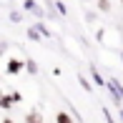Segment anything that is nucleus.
<instances>
[{
	"label": "nucleus",
	"mask_w": 123,
	"mask_h": 123,
	"mask_svg": "<svg viewBox=\"0 0 123 123\" xmlns=\"http://www.w3.org/2000/svg\"><path fill=\"white\" fill-rule=\"evenodd\" d=\"M20 70H23V63H20V60H10L8 63V73H20Z\"/></svg>",
	"instance_id": "nucleus-1"
},
{
	"label": "nucleus",
	"mask_w": 123,
	"mask_h": 123,
	"mask_svg": "<svg viewBox=\"0 0 123 123\" xmlns=\"http://www.w3.org/2000/svg\"><path fill=\"white\" fill-rule=\"evenodd\" d=\"M111 91H113V96H116V98H118V100L123 98V88L118 86V80H111Z\"/></svg>",
	"instance_id": "nucleus-2"
},
{
	"label": "nucleus",
	"mask_w": 123,
	"mask_h": 123,
	"mask_svg": "<svg viewBox=\"0 0 123 123\" xmlns=\"http://www.w3.org/2000/svg\"><path fill=\"white\" fill-rule=\"evenodd\" d=\"M13 103H15L13 96H10V98H8V96H0V108H10Z\"/></svg>",
	"instance_id": "nucleus-3"
},
{
	"label": "nucleus",
	"mask_w": 123,
	"mask_h": 123,
	"mask_svg": "<svg viewBox=\"0 0 123 123\" xmlns=\"http://www.w3.org/2000/svg\"><path fill=\"white\" fill-rule=\"evenodd\" d=\"M25 8H28V10H33V13H35V15H43V10L38 8V5L33 3V0H28V3H25Z\"/></svg>",
	"instance_id": "nucleus-4"
},
{
	"label": "nucleus",
	"mask_w": 123,
	"mask_h": 123,
	"mask_svg": "<svg viewBox=\"0 0 123 123\" xmlns=\"http://www.w3.org/2000/svg\"><path fill=\"white\" fill-rule=\"evenodd\" d=\"M55 123H73V121H70L68 113H58V116H55Z\"/></svg>",
	"instance_id": "nucleus-5"
},
{
	"label": "nucleus",
	"mask_w": 123,
	"mask_h": 123,
	"mask_svg": "<svg viewBox=\"0 0 123 123\" xmlns=\"http://www.w3.org/2000/svg\"><path fill=\"white\" fill-rule=\"evenodd\" d=\"M28 123H43V116H38V113H28Z\"/></svg>",
	"instance_id": "nucleus-6"
},
{
	"label": "nucleus",
	"mask_w": 123,
	"mask_h": 123,
	"mask_svg": "<svg viewBox=\"0 0 123 123\" xmlns=\"http://www.w3.org/2000/svg\"><path fill=\"white\" fill-rule=\"evenodd\" d=\"M78 80H80V86H83V88H86V91H91V83H88V80H86V78H83V75H80V78H78Z\"/></svg>",
	"instance_id": "nucleus-7"
},
{
	"label": "nucleus",
	"mask_w": 123,
	"mask_h": 123,
	"mask_svg": "<svg viewBox=\"0 0 123 123\" xmlns=\"http://www.w3.org/2000/svg\"><path fill=\"white\" fill-rule=\"evenodd\" d=\"M98 5H100V10H108V8H111L108 0H98Z\"/></svg>",
	"instance_id": "nucleus-8"
},
{
	"label": "nucleus",
	"mask_w": 123,
	"mask_h": 123,
	"mask_svg": "<svg viewBox=\"0 0 123 123\" xmlns=\"http://www.w3.org/2000/svg\"><path fill=\"white\" fill-rule=\"evenodd\" d=\"M55 8H58V13H60V15H65V5H63V3H55Z\"/></svg>",
	"instance_id": "nucleus-9"
},
{
	"label": "nucleus",
	"mask_w": 123,
	"mask_h": 123,
	"mask_svg": "<svg viewBox=\"0 0 123 123\" xmlns=\"http://www.w3.org/2000/svg\"><path fill=\"white\" fill-rule=\"evenodd\" d=\"M3 123H13V121H3Z\"/></svg>",
	"instance_id": "nucleus-10"
},
{
	"label": "nucleus",
	"mask_w": 123,
	"mask_h": 123,
	"mask_svg": "<svg viewBox=\"0 0 123 123\" xmlns=\"http://www.w3.org/2000/svg\"><path fill=\"white\" fill-rule=\"evenodd\" d=\"M121 118H123V111H121Z\"/></svg>",
	"instance_id": "nucleus-11"
},
{
	"label": "nucleus",
	"mask_w": 123,
	"mask_h": 123,
	"mask_svg": "<svg viewBox=\"0 0 123 123\" xmlns=\"http://www.w3.org/2000/svg\"><path fill=\"white\" fill-rule=\"evenodd\" d=\"M121 58H123V53H121Z\"/></svg>",
	"instance_id": "nucleus-12"
},
{
	"label": "nucleus",
	"mask_w": 123,
	"mask_h": 123,
	"mask_svg": "<svg viewBox=\"0 0 123 123\" xmlns=\"http://www.w3.org/2000/svg\"><path fill=\"white\" fill-rule=\"evenodd\" d=\"M121 3H123V0H121Z\"/></svg>",
	"instance_id": "nucleus-13"
}]
</instances>
